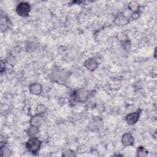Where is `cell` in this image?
Segmentation results:
<instances>
[{"mask_svg":"<svg viewBox=\"0 0 157 157\" xmlns=\"http://www.w3.org/2000/svg\"><path fill=\"white\" fill-rule=\"evenodd\" d=\"M141 113V110L139 109L135 112L128 113L125 118L126 123L129 125L135 124L139 120Z\"/></svg>","mask_w":157,"mask_h":157,"instance_id":"cell-4","label":"cell"},{"mask_svg":"<svg viewBox=\"0 0 157 157\" xmlns=\"http://www.w3.org/2000/svg\"><path fill=\"white\" fill-rule=\"evenodd\" d=\"M63 156H75V154L74 152H73L71 150H66L64 152H63Z\"/></svg>","mask_w":157,"mask_h":157,"instance_id":"cell-15","label":"cell"},{"mask_svg":"<svg viewBox=\"0 0 157 157\" xmlns=\"http://www.w3.org/2000/svg\"><path fill=\"white\" fill-rule=\"evenodd\" d=\"M39 132V129L38 127L31 126L27 131V134L29 137H36Z\"/></svg>","mask_w":157,"mask_h":157,"instance_id":"cell-9","label":"cell"},{"mask_svg":"<svg viewBox=\"0 0 157 157\" xmlns=\"http://www.w3.org/2000/svg\"><path fill=\"white\" fill-rule=\"evenodd\" d=\"M117 39L120 42L123 44L126 43L128 41V36L123 33H119L117 35Z\"/></svg>","mask_w":157,"mask_h":157,"instance_id":"cell-12","label":"cell"},{"mask_svg":"<svg viewBox=\"0 0 157 157\" xmlns=\"http://www.w3.org/2000/svg\"><path fill=\"white\" fill-rule=\"evenodd\" d=\"M127 20H128V19L124 15H123V14L121 15L118 16L117 20H115L118 21V23H120V24L124 25V24H126L128 22Z\"/></svg>","mask_w":157,"mask_h":157,"instance_id":"cell-14","label":"cell"},{"mask_svg":"<svg viewBox=\"0 0 157 157\" xmlns=\"http://www.w3.org/2000/svg\"><path fill=\"white\" fill-rule=\"evenodd\" d=\"M15 11L20 17H28L31 11L30 4L26 2H21L17 4L15 8Z\"/></svg>","mask_w":157,"mask_h":157,"instance_id":"cell-2","label":"cell"},{"mask_svg":"<svg viewBox=\"0 0 157 157\" xmlns=\"http://www.w3.org/2000/svg\"><path fill=\"white\" fill-rule=\"evenodd\" d=\"M42 142L37 137H29L26 142V148L28 151L33 154H36L40 149Z\"/></svg>","mask_w":157,"mask_h":157,"instance_id":"cell-1","label":"cell"},{"mask_svg":"<svg viewBox=\"0 0 157 157\" xmlns=\"http://www.w3.org/2000/svg\"><path fill=\"white\" fill-rule=\"evenodd\" d=\"M137 156H146L148 154V151L147 150L142 147V146H140L137 148Z\"/></svg>","mask_w":157,"mask_h":157,"instance_id":"cell-11","label":"cell"},{"mask_svg":"<svg viewBox=\"0 0 157 157\" xmlns=\"http://www.w3.org/2000/svg\"><path fill=\"white\" fill-rule=\"evenodd\" d=\"M128 9L132 12H137L139 9V4L136 1H131L128 4Z\"/></svg>","mask_w":157,"mask_h":157,"instance_id":"cell-10","label":"cell"},{"mask_svg":"<svg viewBox=\"0 0 157 157\" xmlns=\"http://www.w3.org/2000/svg\"><path fill=\"white\" fill-rule=\"evenodd\" d=\"M134 139L132 134L129 132L124 133L121 137V142L124 146H132L134 144Z\"/></svg>","mask_w":157,"mask_h":157,"instance_id":"cell-6","label":"cell"},{"mask_svg":"<svg viewBox=\"0 0 157 157\" xmlns=\"http://www.w3.org/2000/svg\"><path fill=\"white\" fill-rule=\"evenodd\" d=\"M29 92L34 95L40 94L42 91V86L39 83H33L29 85Z\"/></svg>","mask_w":157,"mask_h":157,"instance_id":"cell-8","label":"cell"},{"mask_svg":"<svg viewBox=\"0 0 157 157\" xmlns=\"http://www.w3.org/2000/svg\"><path fill=\"white\" fill-rule=\"evenodd\" d=\"M88 91L85 89L77 90L72 94V99L74 101L80 102H86L88 99Z\"/></svg>","mask_w":157,"mask_h":157,"instance_id":"cell-3","label":"cell"},{"mask_svg":"<svg viewBox=\"0 0 157 157\" xmlns=\"http://www.w3.org/2000/svg\"><path fill=\"white\" fill-rule=\"evenodd\" d=\"M46 110H47L46 107L43 104H39L36 108V111L37 112L36 113H37V114L42 115L43 113H44L46 112Z\"/></svg>","mask_w":157,"mask_h":157,"instance_id":"cell-13","label":"cell"},{"mask_svg":"<svg viewBox=\"0 0 157 157\" xmlns=\"http://www.w3.org/2000/svg\"><path fill=\"white\" fill-rule=\"evenodd\" d=\"M99 61L96 58H90L85 61L83 65L89 71L95 70L99 66Z\"/></svg>","mask_w":157,"mask_h":157,"instance_id":"cell-5","label":"cell"},{"mask_svg":"<svg viewBox=\"0 0 157 157\" xmlns=\"http://www.w3.org/2000/svg\"><path fill=\"white\" fill-rule=\"evenodd\" d=\"M44 123V118L42 115L36 113L35 115L31 117L30 120L31 126H34L39 128Z\"/></svg>","mask_w":157,"mask_h":157,"instance_id":"cell-7","label":"cell"}]
</instances>
